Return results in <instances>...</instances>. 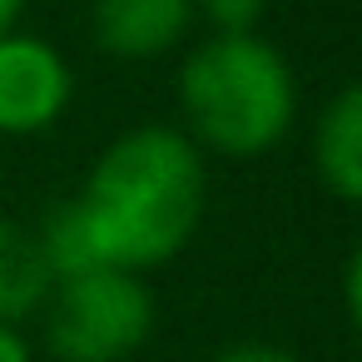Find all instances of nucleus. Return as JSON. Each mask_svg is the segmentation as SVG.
Masks as SVG:
<instances>
[{"mask_svg": "<svg viewBox=\"0 0 362 362\" xmlns=\"http://www.w3.org/2000/svg\"><path fill=\"white\" fill-rule=\"evenodd\" d=\"M313 169L337 204L362 199V90L357 85H342L327 100L313 129Z\"/></svg>", "mask_w": 362, "mask_h": 362, "instance_id": "nucleus-6", "label": "nucleus"}, {"mask_svg": "<svg viewBox=\"0 0 362 362\" xmlns=\"http://www.w3.org/2000/svg\"><path fill=\"white\" fill-rule=\"evenodd\" d=\"M194 0H90V35L115 60H159L194 30Z\"/></svg>", "mask_w": 362, "mask_h": 362, "instance_id": "nucleus-5", "label": "nucleus"}, {"mask_svg": "<svg viewBox=\"0 0 362 362\" xmlns=\"http://www.w3.org/2000/svg\"><path fill=\"white\" fill-rule=\"evenodd\" d=\"M50 288H55V278L35 243V228L21 218H0V322L21 327V322L40 317Z\"/></svg>", "mask_w": 362, "mask_h": 362, "instance_id": "nucleus-7", "label": "nucleus"}, {"mask_svg": "<svg viewBox=\"0 0 362 362\" xmlns=\"http://www.w3.org/2000/svg\"><path fill=\"white\" fill-rule=\"evenodd\" d=\"M75 100V70L45 35H0V134L30 139L65 119Z\"/></svg>", "mask_w": 362, "mask_h": 362, "instance_id": "nucleus-4", "label": "nucleus"}, {"mask_svg": "<svg viewBox=\"0 0 362 362\" xmlns=\"http://www.w3.org/2000/svg\"><path fill=\"white\" fill-rule=\"evenodd\" d=\"M25 6H30V0H0V35L21 30V16H25Z\"/></svg>", "mask_w": 362, "mask_h": 362, "instance_id": "nucleus-13", "label": "nucleus"}, {"mask_svg": "<svg viewBox=\"0 0 362 362\" xmlns=\"http://www.w3.org/2000/svg\"><path fill=\"white\" fill-rule=\"evenodd\" d=\"M40 317L55 362H124L154 332V293L144 273L100 263L55 278Z\"/></svg>", "mask_w": 362, "mask_h": 362, "instance_id": "nucleus-3", "label": "nucleus"}, {"mask_svg": "<svg viewBox=\"0 0 362 362\" xmlns=\"http://www.w3.org/2000/svg\"><path fill=\"white\" fill-rule=\"evenodd\" d=\"M35 243H40L45 263H50V278H70V273H85V268H100V263H105L100 248H95V233H90V223H85V214H80L75 199L55 204V209L35 223Z\"/></svg>", "mask_w": 362, "mask_h": 362, "instance_id": "nucleus-8", "label": "nucleus"}, {"mask_svg": "<svg viewBox=\"0 0 362 362\" xmlns=\"http://www.w3.org/2000/svg\"><path fill=\"white\" fill-rule=\"evenodd\" d=\"M105 263L149 273L179 258L209 209V169L179 124L115 134L75 194Z\"/></svg>", "mask_w": 362, "mask_h": 362, "instance_id": "nucleus-1", "label": "nucleus"}, {"mask_svg": "<svg viewBox=\"0 0 362 362\" xmlns=\"http://www.w3.org/2000/svg\"><path fill=\"white\" fill-rule=\"evenodd\" d=\"M194 11L209 21V35H258L268 0H194Z\"/></svg>", "mask_w": 362, "mask_h": 362, "instance_id": "nucleus-9", "label": "nucleus"}, {"mask_svg": "<svg viewBox=\"0 0 362 362\" xmlns=\"http://www.w3.org/2000/svg\"><path fill=\"white\" fill-rule=\"evenodd\" d=\"M209 362H308V357H298V352H293V347H283V342L248 337V342H228V347H218Z\"/></svg>", "mask_w": 362, "mask_h": 362, "instance_id": "nucleus-10", "label": "nucleus"}, {"mask_svg": "<svg viewBox=\"0 0 362 362\" xmlns=\"http://www.w3.org/2000/svg\"><path fill=\"white\" fill-rule=\"evenodd\" d=\"M357 283H362V258L352 253V258H347V268H342V308H347V317H352V322L362 317V298H357Z\"/></svg>", "mask_w": 362, "mask_h": 362, "instance_id": "nucleus-11", "label": "nucleus"}, {"mask_svg": "<svg viewBox=\"0 0 362 362\" xmlns=\"http://www.w3.org/2000/svg\"><path fill=\"white\" fill-rule=\"evenodd\" d=\"M179 115L199 154L263 159L298 119V75L263 35H204L179 65Z\"/></svg>", "mask_w": 362, "mask_h": 362, "instance_id": "nucleus-2", "label": "nucleus"}, {"mask_svg": "<svg viewBox=\"0 0 362 362\" xmlns=\"http://www.w3.org/2000/svg\"><path fill=\"white\" fill-rule=\"evenodd\" d=\"M0 362H35L30 342L21 337V327H6L0 322Z\"/></svg>", "mask_w": 362, "mask_h": 362, "instance_id": "nucleus-12", "label": "nucleus"}]
</instances>
